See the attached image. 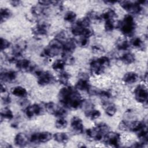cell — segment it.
<instances>
[{
  "instance_id": "obj_1",
  "label": "cell",
  "mask_w": 148,
  "mask_h": 148,
  "mask_svg": "<svg viewBox=\"0 0 148 148\" xmlns=\"http://www.w3.org/2000/svg\"><path fill=\"white\" fill-rule=\"evenodd\" d=\"M58 98L65 108L72 110L80 108L82 101L80 93L75 87L66 86L60 90Z\"/></svg>"
},
{
  "instance_id": "obj_2",
  "label": "cell",
  "mask_w": 148,
  "mask_h": 148,
  "mask_svg": "<svg viewBox=\"0 0 148 148\" xmlns=\"http://www.w3.org/2000/svg\"><path fill=\"white\" fill-rule=\"evenodd\" d=\"M108 125L104 123H100L94 127L87 129L86 135L88 139L91 140L100 141L103 140L105 135L109 131Z\"/></svg>"
},
{
  "instance_id": "obj_3",
  "label": "cell",
  "mask_w": 148,
  "mask_h": 148,
  "mask_svg": "<svg viewBox=\"0 0 148 148\" xmlns=\"http://www.w3.org/2000/svg\"><path fill=\"white\" fill-rule=\"evenodd\" d=\"M64 42L54 38L50 41L42 52V56L46 58H52L61 53L63 48Z\"/></svg>"
},
{
  "instance_id": "obj_4",
  "label": "cell",
  "mask_w": 148,
  "mask_h": 148,
  "mask_svg": "<svg viewBox=\"0 0 148 148\" xmlns=\"http://www.w3.org/2000/svg\"><path fill=\"white\" fill-rule=\"evenodd\" d=\"M117 27L120 28L121 33L126 36H131L134 35L136 28V24L133 16L127 14L123 20L118 23Z\"/></svg>"
},
{
  "instance_id": "obj_5",
  "label": "cell",
  "mask_w": 148,
  "mask_h": 148,
  "mask_svg": "<svg viewBox=\"0 0 148 148\" xmlns=\"http://www.w3.org/2000/svg\"><path fill=\"white\" fill-rule=\"evenodd\" d=\"M110 59L106 56H102L92 60L90 64L91 73L95 75L102 74L105 69L110 65Z\"/></svg>"
},
{
  "instance_id": "obj_6",
  "label": "cell",
  "mask_w": 148,
  "mask_h": 148,
  "mask_svg": "<svg viewBox=\"0 0 148 148\" xmlns=\"http://www.w3.org/2000/svg\"><path fill=\"white\" fill-rule=\"evenodd\" d=\"M119 127L122 131H128L137 133L142 129L146 127V124L144 121H141L122 120L119 123Z\"/></svg>"
},
{
  "instance_id": "obj_7",
  "label": "cell",
  "mask_w": 148,
  "mask_h": 148,
  "mask_svg": "<svg viewBox=\"0 0 148 148\" xmlns=\"http://www.w3.org/2000/svg\"><path fill=\"white\" fill-rule=\"evenodd\" d=\"M147 1H120V5L125 10L127 11L131 14H139L142 11V5H143Z\"/></svg>"
},
{
  "instance_id": "obj_8",
  "label": "cell",
  "mask_w": 148,
  "mask_h": 148,
  "mask_svg": "<svg viewBox=\"0 0 148 148\" xmlns=\"http://www.w3.org/2000/svg\"><path fill=\"white\" fill-rule=\"evenodd\" d=\"M45 110L50 114L58 117H64L66 114V111L62 108L53 102H47L45 105Z\"/></svg>"
},
{
  "instance_id": "obj_9",
  "label": "cell",
  "mask_w": 148,
  "mask_h": 148,
  "mask_svg": "<svg viewBox=\"0 0 148 148\" xmlns=\"http://www.w3.org/2000/svg\"><path fill=\"white\" fill-rule=\"evenodd\" d=\"M53 135L48 131L33 133L29 138V142L32 143H43L51 139Z\"/></svg>"
},
{
  "instance_id": "obj_10",
  "label": "cell",
  "mask_w": 148,
  "mask_h": 148,
  "mask_svg": "<svg viewBox=\"0 0 148 148\" xmlns=\"http://www.w3.org/2000/svg\"><path fill=\"white\" fill-rule=\"evenodd\" d=\"M35 74L38 79V83L42 86L50 84L54 79L53 74L49 71H36Z\"/></svg>"
},
{
  "instance_id": "obj_11",
  "label": "cell",
  "mask_w": 148,
  "mask_h": 148,
  "mask_svg": "<svg viewBox=\"0 0 148 148\" xmlns=\"http://www.w3.org/2000/svg\"><path fill=\"white\" fill-rule=\"evenodd\" d=\"M105 144L111 147H119L121 142V136L119 133L109 131L105 135L103 140Z\"/></svg>"
},
{
  "instance_id": "obj_12",
  "label": "cell",
  "mask_w": 148,
  "mask_h": 148,
  "mask_svg": "<svg viewBox=\"0 0 148 148\" xmlns=\"http://www.w3.org/2000/svg\"><path fill=\"white\" fill-rule=\"evenodd\" d=\"M134 97L136 101L139 103H146L148 97V92L146 87L144 84H139L135 88Z\"/></svg>"
},
{
  "instance_id": "obj_13",
  "label": "cell",
  "mask_w": 148,
  "mask_h": 148,
  "mask_svg": "<svg viewBox=\"0 0 148 148\" xmlns=\"http://www.w3.org/2000/svg\"><path fill=\"white\" fill-rule=\"evenodd\" d=\"M75 87L77 90L88 91L91 87L88 75L84 73H82L80 75V77H79Z\"/></svg>"
},
{
  "instance_id": "obj_14",
  "label": "cell",
  "mask_w": 148,
  "mask_h": 148,
  "mask_svg": "<svg viewBox=\"0 0 148 148\" xmlns=\"http://www.w3.org/2000/svg\"><path fill=\"white\" fill-rule=\"evenodd\" d=\"M43 108L38 103L28 105L25 109V114L28 118H32L37 116L41 115L43 113Z\"/></svg>"
},
{
  "instance_id": "obj_15",
  "label": "cell",
  "mask_w": 148,
  "mask_h": 148,
  "mask_svg": "<svg viewBox=\"0 0 148 148\" xmlns=\"http://www.w3.org/2000/svg\"><path fill=\"white\" fill-rule=\"evenodd\" d=\"M71 128L73 132L76 134L83 133L84 126L82 120L78 116H73L71 120Z\"/></svg>"
},
{
  "instance_id": "obj_16",
  "label": "cell",
  "mask_w": 148,
  "mask_h": 148,
  "mask_svg": "<svg viewBox=\"0 0 148 148\" xmlns=\"http://www.w3.org/2000/svg\"><path fill=\"white\" fill-rule=\"evenodd\" d=\"M16 67L22 72H32L35 69V66L26 58L18 60L16 62Z\"/></svg>"
},
{
  "instance_id": "obj_17",
  "label": "cell",
  "mask_w": 148,
  "mask_h": 148,
  "mask_svg": "<svg viewBox=\"0 0 148 148\" xmlns=\"http://www.w3.org/2000/svg\"><path fill=\"white\" fill-rule=\"evenodd\" d=\"M49 28V26L47 23H40L33 27L32 32L36 36H43L47 35Z\"/></svg>"
},
{
  "instance_id": "obj_18",
  "label": "cell",
  "mask_w": 148,
  "mask_h": 148,
  "mask_svg": "<svg viewBox=\"0 0 148 148\" xmlns=\"http://www.w3.org/2000/svg\"><path fill=\"white\" fill-rule=\"evenodd\" d=\"M29 142L28 136L23 132L18 133L14 138V143L18 147H24L26 146Z\"/></svg>"
},
{
  "instance_id": "obj_19",
  "label": "cell",
  "mask_w": 148,
  "mask_h": 148,
  "mask_svg": "<svg viewBox=\"0 0 148 148\" xmlns=\"http://www.w3.org/2000/svg\"><path fill=\"white\" fill-rule=\"evenodd\" d=\"M17 77V73L14 71H8L1 73V79L4 82H12Z\"/></svg>"
},
{
  "instance_id": "obj_20",
  "label": "cell",
  "mask_w": 148,
  "mask_h": 148,
  "mask_svg": "<svg viewBox=\"0 0 148 148\" xmlns=\"http://www.w3.org/2000/svg\"><path fill=\"white\" fill-rule=\"evenodd\" d=\"M138 75L136 73L134 72H128L124 75L123 80L125 84H131L136 82L138 80Z\"/></svg>"
},
{
  "instance_id": "obj_21",
  "label": "cell",
  "mask_w": 148,
  "mask_h": 148,
  "mask_svg": "<svg viewBox=\"0 0 148 148\" xmlns=\"http://www.w3.org/2000/svg\"><path fill=\"white\" fill-rule=\"evenodd\" d=\"M102 105L105 113L108 116H113L116 113L117 109L113 103H110L107 101H104L102 103Z\"/></svg>"
},
{
  "instance_id": "obj_22",
  "label": "cell",
  "mask_w": 148,
  "mask_h": 148,
  "mask_svg": "<svg viewBox=\"0 0 148 148\" xmlns=\"http://www.w3.org/2000/svg\"><path fill=\"white\" fill-rule=\"evenodd\" d=\"M54 140L59 143L65 144L67 143L69 139L68 135L65 132H57L53 136Z\"/></svg>"
},
{
  "instance_id": "obj_23",
  "label": "cell",
  "mask_w": 148,
  "mask_h": 148,
  "mask_svg": "<svg viewBox=\"0 0 148 148\" xmlns=\"http://www.w3.org/2000/svg\"><path fill=\"white\" fill-rule=\"evenodd\" d=\"M11 92L13 95L20 98H25L27 95V90L21 86L13 87L11 90Z\"/></svg>"
},
{
  "instance_id": "obj_24",
  "label": "cell",
  "mask_w": 148,
  "mask_h": 148,
  "mask_svg": "<svg viewBox=\"0 0 148 148\" xmlns=\"http://www.w3.org/2000/svg\"><path fill=\"white\" fill-rule=\"evenodd\" d=\"M116 17V12L112 9H108L105 12H104L102 14H101V19L104 20L105 21L109 20H114Z\"/></svg>"
},
{
  "instance_id": "obj_25",
  "label": "cell",
  "mask_w": 148,
  "mask_h": 148,
  "mask_svg": "<svg viewBox=\"0 0 148 148\" xmlns=\"http://www.w3.org/2000/svg\"><path fill=\"white\" fill-rule=\"evenodd\" d=\"M130 46H132L133 47L139 50L143 49L145 47V43L143 40L139 37L134 38L130 42Z\"/></svg>"
},
{
  "instance_id": "obj_26",
  "label": "cell",
  "mask_w": 148,
  "mask_h": 148,
  "mask_svg": "<svg viewBox=\"0 0 148 148\" xmlns=\"http://www.w3.org/2000/svg\"><path fill=\"white\" fill-rule=\"evenodd\" d=\"M120 59L124 64L129 65L134 62L135 60V57L131 53H127L121 56Z\"/></svg>"
},
{
  "instance_id": "obj_27",
  "label": "cell",
  "mask_w": 148,
  "mask_h": 148,
  "mask_svg": "<svg viewBox=\"0 0 148 148\" xmlns=\"http://www.w3.org/2000/svg\"><path fill=\"white\" fill-rule=\"evenodd\" d=\"M116 45L118 50L123 51L127 50L130 47V42L127 39L123 38H121L117 40Z\"/></svg>"
},
{
  "instance_id": "obj_28",
  "label": "cell",
  "mask_w": 148,
  "mask_h": 148,
  "mask_svg": "<svg viewBox=\"0 0 148 148\" xmlns=\"http://www.w3.org/2000/svg\"><path fill=\"white\" fill-rule=\"evenodd\" d=\"M85 116L89 119L93 120L99 118L101 116V112L98 110H96L94 108L90 110L84 112Z\"/></svg>"
},
{
  "instance_id": "obj_29",
  "label": "cell",
  "mask_w": 148,
  "mask_h": 148,
  "mask_svg": "<svg viewBox=\"0 0 148 148\" xmlns=\"http://www.w3.org/2000/svg\"><path fill=\"white\" fill-rule=\"evenodd\" d=\"M65 62L63 59H58L54 61L52 64V68L56 71H62L65 68Z\"/></svg>"
},
{
  "instance_id": "obj_30",
  "label": "cell",
  "mask_w": 148,
  "mask_h": 148,
  "mask_svg": "<svg viewBox=\"0 0 148 148\" xmlns=\"http://www.w3.org/2000/svg\"><path fill=\"white\" fill-rule=\"evenodd\" d=\"M1 119L11 120L13 117V114L12 111L8 107H5L1 109Z\"/></svg>"
},
{
  "instance_id": "obj_31",
  "label": "cell",
  "mask_w": 148,
  "mask_h": 148,
  "mask_svg": "<svg viewBox=\"0 0 148 148\" xmlns=\"http://www.w3.org/2000/svg\"><path fill=\"white\" fill-rule=\"evenodd\" d=\"M12 15L11 11L8 8H1L0 11L1 23H2L10 17Z\"/></svg>"
},
{
  "instance_id": "obj_32",
  "label": "cell",
  "mask_w": 148,
  "mask_h": 148,
  "mask_svg": "<svg viewBox=\"0 0 148 148\" xmlns=\"http://www.w3.org/2000/svg\"><path fill=\"white\" fill-rule=\"evenodd\" d=\"M70 77L71 76L69 73L65 71L62 72L58 76V81L61 84H64L65 86H67Z\"/></svg>"
},
{
  "instance_id": "obj_33",
  "label": "cell",
  "mask_w": 148,
  "mask_h": 148,
  "mask_svg": "<svg viewBox=\"0 0 148 148\" xmlns=\"http://www.w3.org/2000/svg\"><path fill=\"white\" fill-rule=\"evenodd\" d=\"M118 23L116 24L114 20H109L105 21V29L107 32H110L113 31L116 27H117Z\"/></svg>"
},
{
  "instance_id": "obj_34",
  "label": "cell",
  "mask_w": 148,
  "mask_h": 148,
  "mask_svg": "<svg viewBox=\"0 0 148 148\" xmlns=\"http://www.w3.org/2000/svg\"><path fill=\"white\" fill-rule=\"evenodd\" d=\"M68 122L64 117H58L55 122V126L58 129H64L67 127Z\"/></svg>"
},
{
  "instance_id": "obj_35",
  "label": "cell",
  "mask_w": 148,
  "mask_h": 148,
  "mask_svg": "<svg viewBox=\"0 0 148 148\" xmlns=\"http://www.w3.org/2000/svg\"><path fill=\"white\" fill-rule=\"evenodd\" d=\"M76 18V14L73 12V11H68L65 13L64 19L65 21L69 22V23H72L73 22Z\"/></svg>"
},
{
  "instance_id": "obj_36",
  "label": "cell",
  "mask_w": 148,
  "mask_h": 148,
  "mask_svg": "<svg viewBox=\"0 0 148 148\" xmlns=\"http://www.w3.org/2000/svg\"><path fill=\"white\" fill-rule=\"evenodd\" d=\"M87 17L91 20H99L101 19V15L98 14V13L95 11H90L88 13Z\"/></svg>"
},
{
  "instance_id": "obj_37",
  "label": "cell",
  "mask_w": 148,
  "mask_h": 148,
  "mask_svg": "<svg viewBox=\"0 0 148 148\" xmlns=\"http://www.w3.org/2000/svg\"><path fill=\"white\" fill-rule=\"evenodd\" d=\"M10 43L9 40L3 38H1V50L3 51L9 47Z\"/></svg>"
},
{
  "instance_id": "obj_38",
  "label": "cell",
  "mask_w": 148,
  "mask_h": 148,
  "mask_svg": "<svg viewBox=\"0 0 148 148\" xmlns=\"http://www.w3.org/2000/svg\"><path fill=\"white\" fill-rule=\"evenodd\" d=\"M89 43V38L85 37H81L79 40L78 44L82 47L87 46Z\"/></svg>"
},
{
  "instance_id": "obj_39",
  "label": "cell",
  "mask_w": 148,
  "mask_h": 148,
  "mask_svg": "<svg viewBox=\"0 0 148 148\" xmlns=\"http://www.w3.org/2000/svg\"><path fill=\"white\" fill-rule=\"evenodd\" d=\"M92 50H93V51L95 52V53H100L102 52L103 48L100 46H98V45H94L92 47Z\"/></svg>"
},
{
  "instance_id": "obj_40",
  "label": "cell",
  "mask_w": 148,
  "mask_h": 148,
  "mask_svg": "<svg viewBox=\"0 0 148 148\" xmlns=\"http://www.w3.org/2000/svg\"><path fill=\"white\" fill-rule=\"evenodd\" d=\"M2 100L5 104H9L11 102V99L9 95H6V96H5L4 97H2Z\"/></svg>"
},
{
  "instance_id": "obj_41",
  "label": "cell",
  "mask_w": 148,
  "mask_h": 148,
  "mask_svg": "<svg viewBox=\"0 0 148 148\" xmlns=\"http://www.w3.org/2000/svg\"><path fill=\"white\" fill-rule=\"evenodd\" d=\"M6 91V88L5 87V86H3L2 84H1V93H4Z\"/></svg>"
},
{
  "instance_id": "obj_42",
  "label": "cell",
  "mask_w": 148,
  "mask_h": 148,
  "mask_svg": "<svg viewBox=\"0 0 148 148\" xmlns=\"http://www.w3.org/2000/svg\"><path fill=\"white\" fill-rule=\"evenodd\" d=\"M20 3V1H12L11 3L12 5H13V6H17Z\"/></svg>"
}]
</instances>
